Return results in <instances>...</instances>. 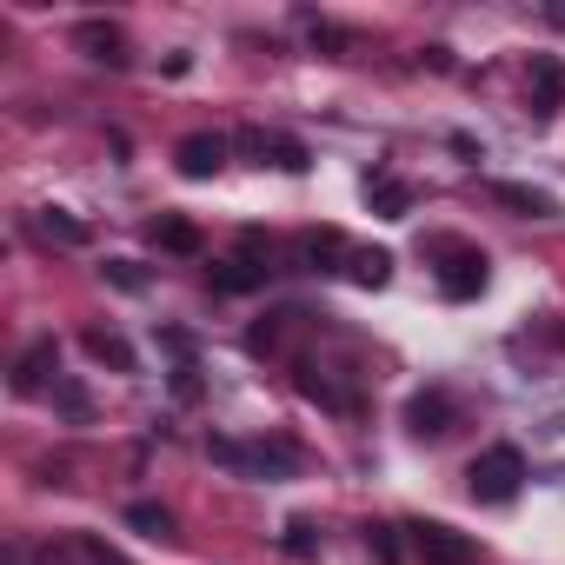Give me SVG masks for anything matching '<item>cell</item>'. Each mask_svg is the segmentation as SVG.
<instances>
[{"instance_id": "cell-1", "label": "cell", "mask_w": 565, "mask_h": 565, "mask_svg": "<svg viewBox=\"0 0 565 565\" xmlns=\"http://www.w3.org/2000/svg\"><path fill=\"white\" fill-rule=\"evenodd\" d=\"M519 486H525V452L519 446H486L466 466V492L479 505H505V499H519Z\"/></svg>"}, {"instance_id": "cell-2", "label": "cell", "mask_w": 565, "mask_h": 565, "mask_svg": "<svg viewBox=\"0 0 565 565\" xmlns=\"http://www.w3.org/2000/svg\"><path fill=\"white\" fill-rule=\"evenodd\" d=\"M206 452H213L220 466H233V472H266V479L300 472V452H294L287 439H253V446H239V439H213Z\"/></svg>"}, {"instance_id": "cell-3", "label": "cell", "mask_w": 565, "mask_h": 565, "mask_svg": "<svg viewBox=\"0 0 565 565\" xmlns=\"http://www.w3.org/2000/svg\"><path fill=\"white\" fill-rule=\"evenodd\" d=\"M406 532H413V552H419L426 565H486V545L466 539V532H452L446 519H419V525H406Z\"/></svg>"}, {"instance_id": "cell-4", "label": "cell", "mask_w": 565, "mask_h": 565, "mask_svg": "<svg viewBox=\"0 0 565 565\" xmlns=\"http://www.w3.org/2000/svg\"><path fill=\"white\" fill-rule=\"evenodd\" d=\"M439 294L446 300H479L486 294V253L479 246H459V239H439Z\"/></svg>"}, {"instance_id": "cell-5", "label": "cell", "mask_w": 565, "mask_h": 565, "mask_svg": "<svg viewBox=\"0 0 565 565\" xmlns=\"http://www.w3.org/2000/svg\"><path fill=\"white\" fill-rule=\"evenodd\" d=\"M266 239L259 233H239V253L233 259H220L213 266V294H253V287H266Z\"/></svg>"}, {"instance_id": "cell-6", "label": "cell", "mask_w": 565, "mask_h": 565, "mask_svg": "<svg viewBox=\"0 0 565 565\" xmlns=\"http://www.w3.org/2000/svg\"><path fill=\"white\" fill-rule=\"evenodd\" d=\"M452 419H459V406H452L446 386H426V393L406 399V433H413V439H446Z\"/></svg>"}, {"instance_id": "cell-7", "label": "cell", "mask_w": 565, "mask_h": 565, "mask_svg": "<svg viewBox=\"0 0 565 565\" xmlns=\"http://www.w3.org/2000/svg\"><path fill=\"white\" fill-rule=\"evenodd\" d=\"M226 153H233L226 134H186V140L173 147V167H180L186 180H213V173L226 167Z\"/></svg>"}, {"instance_id": "cell-8", "label": "cell", "mask_w": 565, "mask_h": 565, "mask_svg": "<svg viewBox=\"0 0 565 565\" xmlns=\"http://www.w3.org/2000/svg\"><path fill=\"white\" fill-rule=\"evenodd\" d=\"M41 565H127L107 539H94V532H67L61 545H47L41 552Z\"/></svg>"}, {"instance_id": "cell-9", "label": "cell", "mask_w": 565, "mask_h": 565, "mask_svg": "<svg viewBox=\"0 0 565 565\" xmlns=\"http://www.w3.org/2000/svg\"><path fill=\"white\" fill-rule=\"evenodd\" d=\"M565 107V61L558 54H539L532 61V120H552Z\"/></svg>"}, {"instance_id": "cell-10", "label": "cell", "mask_w": 565, "mask_h": 565, "mask_svg": "<svg viewBox=\"0 0 565 565\" xmlns=\"http://www.w3.org/2000/svg\"><path fill=\"white\" fill-rule=\"evenodd\" d=\"M54 373H61V347H54V333H41V340L14 360V393H41Z\"/></svg>"}, {"instance_id": "cell-11", "label": "cell", "mask_w": 565, "mask_h": 565, "mask_svg": "<svg viewBox=\"0 0 565 565\" xmlns=\"http://www.w3.org/2000/svg\"><path fill=\"white\" fill-rule=\"evenodd\" d=\"M74 41H81L94 61H107V67H127V61H134V54H127V34H120L114 21H81Z\"/></svg>"}, {"instance_id": "cell-12", "label": "cell", "mask_w": 565, "mask_h": 565, "mask_svg": "<svg viewBox=\"0 0 565 565\" xmlns=\"http://www.w3.org/2000/svg\"><path fill=\"white\" fill-rule=\"evenodd\" d=\"M366 200H373V213H380V220H406L419 193H413L406 180H386V173H373V180H366Z\"/></svg>"}, {"instance_id": "cell-13", "label": "cell", "mask_w": 565, "mask_h": 565, "mask_svg": "<svg viewBox=\"0 0 565 565\" xmlns=\"http://www.w3.org/2000/svg\"><path fill=\"white\" fill-rule=\"evenodd\" d=\"M492 200H499V206H512V213H525V220H552V213H558V200H552V193L519 186V180H499V186H492Z\"/></svg>"}, {"instance_id": "cell-14", "label": "cell", "mask_w": 565, "mask_h": 565, "mask_svg": "<svg viewBox=\"0 0 565 565\" xmlns=\"http://www.w3.org/2000/svg\"><path fill=\"white\" fill-rule=\"evenodd\" d=\"M147 239H153L160 253H200V226H193V220H180V213L147 220Z\"/></svg>"}, {"instance_id": "cell-15", "label": "cell", "mask_w": 565, "mask_h": 565, "mask_svg": "<svg viewBox=\"0 0 565 565\" xmlns=\"http://www.w3.org/2000/svg\"><path fill=\"white\" fill-rule=\"evenodd\" d=\"M347 273H353V287H386V279H393V253L386 246H360V253H347Z\"/></svg>"}, {"instance_id": "cell-16", "label": "cell", "mask_w": 565, "mask_h": 565, "mask_svg": "<svg viewBox=\"0 0 565 565\" xmlns=\"http://www.w3.org/2000/svg\"><path fill=\"white\" fill-rule=\"evenodd\" d=\"M340 253H347V239H340L333 226H313V233H300V259H307L313 273H327V266H333Z\"/></svg>"}, {"instance_id": "cell-17", "label": "cell", "mask_w": 565, "mask_h": 565, "mask_svg": "<svg viewBox=\"0 0 565 565\" xmlns=\"http://www.w3.org/2000/svg\"><path fill=\"white\" fill-rule=\"evenodd\" d=\"M87 353H94L100 366H114V373H134V347H127L120 333H107V327H87Z\"/></svg>"}, {"instance_id": "cell-18", "label": "cell", "mask_w": 565, "mask_h": 565, "mask_svg": "<svg viewBox=\"0 0 565 565\" xmlns=\"http://www.w3.org/2000/svg\"><path fill=\"white\" fill-rule=\"evenodd\" d=\"M34 226H41V239H54V246H87V226H81L74 213H61V206H47Z\"/></svg>"}, {"instance_id": "cell-19", "label": "cell", "mask_w": 565, "mask_h": 565, "mask_svg": "<svg viewBox=\"0 0 565 565\" xmlns=\"http://www.w3.org/2000/svg\"><path fill=\"white\" fill-rule=\"evenodd\" d=\"M127 525H140L147 539H173V512L153 505V499H134V505H127Z\"/></svg>"}, {"instance_id": "cell-20", "label": "cell", "mask_w": 565, "mask_h": 565, "mask_svg": "<svg viewBox=\"0 0 565 565\" xmlns=\"http://www.w3.org/2000/svg\"><path fill=\"white\" fill-rule=\"evenodd\" d=\"M273 167H279V173H307L313 153H307L300 140H287V134H273Z\"/></svg>"}, {"instance_id": "cell-21", "label": "cell", "mask_w": 565, "mask_h": 565, "mask_svg": "<svg viewBox=\"0 0 565 565\" xmlns=\"http://www.w3.org/2000/svg\"><path fill=\"white\" fill-rule=\"evenodd\" d=\"M233 147H239L253 167H266V160H273V134H266V127H239V134H233Z\"/></svg>"}, {"instance_id": "cell-22", "label": "cell", "mask_w": 565, "mask_h": 565, "mask_svg": "<svg viewBox=\"0 0 565 565\" xmlns=\"http://www.w3.org/2000/svg\"><path fill=\"white\" fill-rule=\"evenodd\" d=\"M54 399H61V413H67V419H87V413H94V399H87V386H81V380H54Z\"/></svg>"}, {"instance_id": "cell-23", "label": "cell", "mask_w": 565, "mask_h": 565, "mask_svg": "<svg viewBox=\"0 0 565 565\" xmlns=\"http://www.w3.org/2000/svg\"><path fill=\"white\" fill-rule=\"evenodd\" d=\"M366 545H373V558H380V565H406V552H399V532H393V525H366Z\"/></svg>"}, {"instance_id": "cell-24", "label": "cell", "mask_w": 565, "mask_h": 565, "mask_svg": "<svg viewBox=\"0 0 565 565\" xmlns=\"http://www.w3.org/2000/svg\"><path fill=\"white\" fill-rule=\"evenodd\" d=\"M287 552H294V558H313V552H320V539H313V519H294V525H287Z\"/></svg>"}, {"instance_id": "cell-25", "label": "cell", "mask_w": 565, "mask_h": 565, "mask_svg": "<svg viewBox=\"0 0 565 565\" xmlns=\"http://www.w3.org/2000/svg\"><path fill=\"white\" fill-rule=\"evenodd\" d=\"M173 393H180V399H200V366H193V360L173 366Z\"/></svg>"}, {"instance_id": "cell-26", "label": "cell", "mask_w": 565, "mask_h": 565, "mask_svg": "<svg viewBox=\"0 0 565 565\" xmlns=\"http://www.w3.org/2000/svg\"><path fill=\"white\" fill-rule=\"evenodd\" d=\"M313 47H333V54H347V47H353V34H340V28H313Z\"/></svg>"}, {"instance_id": "cell-27", "label": "cell", "mask_w": 565, "mask_h": 565, "mask_svg": "<svg viewBox=\"0 0 565 565\" xmlns=\"http://www.w3.org/2000/svg\"><path fill=\"white\" fill-rule=\"evenodd\" d=\"M107 273H114V287H127V294L140 287V273H134V259H107Z\"/></svg>"}, {"instance_id": "cell-28", "label": "cell", "mask_w": 565, "mask_h": 565, "mask_svg": "<svg viewBox=\"0 0 565 565\" xmlns=\"http://www.w3.org/2000/svg\"><path fill=\"white\" fill-rule=\"evenodd\" d=\"M552 21H558V28H565V8H552Z\"/></svg>"}]
</instances>
